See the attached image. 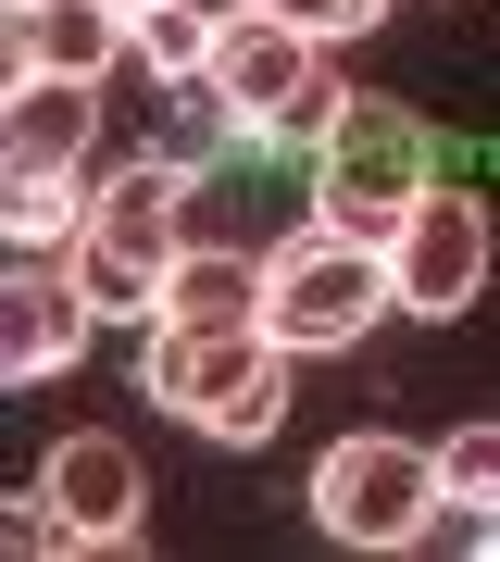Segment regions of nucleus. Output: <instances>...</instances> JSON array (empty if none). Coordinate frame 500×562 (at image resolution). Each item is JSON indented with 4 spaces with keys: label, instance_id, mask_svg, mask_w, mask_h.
<instances>
[{
    "label": "nucleus",
    "instance_id": "1",
    "mask_svg": "<svg viewBox=\"0 0 500 562\" xmlns=\"http://www.w3.org/2000/svg\"><path fill=\"white\" fill-rule=\"evenodd\" d=\"M176 250H188V162H125L76 225V288L100 313H163Z\"/></svg>",
    "mask_w": 500,
    "mask_h": 562
},
{
    "label": "nucleus",
    "instance_id": "2",
    "mask_svg": "<svg viewBox=\"0 0 500 562\" xmlns=\"http://www.w3.org/2000/svg\"><path fill=\"white\" fill-rule=\"evenodd\" d=\"M376 313H400V288H388V250H376V238L300 225L288 250H263V338H288V350H351Z\"/></svg>",
    "mask_w": 500,
    "mask_h": 562
},
{
    "label": "nucleus",
    "instance_id": "3",
    "mask_svg": "<svg viewBox=\"0 0 500 562\" xmlns=\"http://www.w3.org/2000/svg\"><path fill=\"white\" fill-rule=\"evenodd\" d=\"M288 338H263V325H225V338H176V325H163L151 338V401H176L200 438H276L288 425Z\"/></svg>",
    "mask_w": 500,
    "mask_h": 562
},
{
    "label": "nucleus",
    "instance_id": "4",
    "mask_svg": "<svg viewBox=\"0 0 500 562\" xmlns=\"http://www.w3.org/2000/svg\"><path fill=\"white\" fill-rule=\"evenodd\" d=\"M438 188V150H425V125L400 101H351L325 125V188H313V225H338V238H400L413 201Z\"/></svg>",
    "mask_w": 500,
    "mask_h": 562
},
{
    "label": "nucleus",
    "instance_id": "5",
    "mask_svg": "<svg viewBox=\"0 0 500 562\" xmlns=\"http://www.w3.org/2000/svg\"><path fill=\"white\" fill-rule=\"evenodd\" d=\"M325 38H300V25H276V13H225V38H213V101L238 113V125H263V138H325V125H338L351 101L338 88H325V63H313Z\"/></svg>",
    "mask_w": 500,
    "mask_h": 562
},
{
    "label": "nucleus",
    "instance_id": "6",
    "mask_svg": "<svg viewBox=\"0 0 500 562\" xmlns=\"http://www.w3.org/2000/svg\"><path fill=\"white\" fill-rule=\"evenodd\" d=\"M438 450H413V438H338L313 462V525L325 538H351V550H413L425 525H438Z\"/></svg>",
    "mask_w": 500,
    "mask_h": 562
},
{
    "label": "nucleus",
    "instance_id": "7",
    "mask_svg": "<svg viewBox=\"0 0 500 562\" xmlns=\"http://www.w3.org/2000/svg\"><path fill=\"white\" fill-rule=\"evenodd\" d=\"M388 288H400V313L451 325V313L488 288V201H463V188H425L413 225L388 238Z\"/></svg>",
    "mask_w": 500,
    "mask_h": 562
},
{
    "label": "nucleus",
    "instance_id": "8",
    "mask_svg": "<svg viewBox=\"0 0 500 562\" xmlns=\"http://www.w3.org/2000/svg\"><path fill=\"white\" fill-rule=\"evenodd\" d=\"M38 501L63 525V550H125L151 487H138V450H125V438L76 425V438H51V462H38Z\"/></svg>",
    "mask_w": 500,
    "mask_h": 562
},
{
    "label": "nucleus",
    "instance_id": "9",
    "mask_svg": "<svg viewBox=\"0 0 500 562\" xmlns=\"http://www.w3.org/2000/svg\"><path fill=\"white\" fill-rule=\"evenodd\" d=\"M88 325H100V301L76 288V262H38V250H25L13 288H0V375H13V387L63 375V362L88 350Z\"/></svg>",
    "mask_w": 500,
    "mask_h": 562
},
{
    "label": "nucleus",
    "instance_id": "10",
    "mask_svg": "<svg viewBox=\"0 0 500 562\" xmlns=\"http://www.w3.org/2000/svg\"><path fill=\"white\" fill-rule=\"evenodd\" d=\"M88 76H13V101H0V176H76L88 162Z\"/></svg>",
    "mask_w": 500,
    "mask_h": 562
},
{
    "label": "nucleus",
    "instance_id": "11",
    "mask_svg": "<svg viewBox=\"0 0 500 562\" xmlns=\"http://www.w3.org/2000/svg\"><path fill=\"white\" fill-rule=\"evenodd\" d=\"M13 50H25V76H88L100 88V63L138 50V25L113 0H13Z\"/></svg>",
    "mask_w": 500,
    "mask_h": 562
},
{
    "label": "nucleus",
    "instance_id": "12",
    "mask_svg": "<svg viewBox=\"0 0 500 562\" xmlns=\"http://www.w3.org/2000/svg\"><path fill=\"white\" fill-rule=\"evenodd\" d=\"M176 338H225V325H263V262L251 250H176V276H163V313Z\"/></svg>",
    "mask_w": 500,
    "mask_h": 562
},
{
    "label": "nucleus",
    "instance_id": "13",
    "mask_svg": "<svg viewBox=\"0 0 500 562\" xmlns=\"http://www.w3.org/2000/svg\"><path fill=\"white\" fill-rule=\"evenodd\" d=\"M125 25H138V63H151V76H213L225 13H200V0H151V13H125Z\"/></svg>",
    "mask_w": 500,
    "mask_h": 562
},
{
    "label": "nucleus",
    "instance_id": "14",
    "mask_svg": "<svg viewBox=\"0 0 500 562\" xmlns=\"http://www.w3.org/2000/svg\"><path fill=\"white\" fill-rule=\"evenodd\" d=\"M438 487H451L463 513H476V538L500 550V425H463V438L438 450Z\"/></svg>",
    "mask_w": 500,
    "mask_h": 562
},
{
    "label": "nucleus",
    "instance_id": "15",
    "mask_svg": "<svg viewBox=\"0 0 500 562\" xmlns=\"http://www.w3.org/2000/svg\"><path fill=\"white\" fill-rule=\"evenodd\" d=\"M0 225H13V250H38V238H63V225H88V213H76V176H0Z\"/></svg>",
    "mask_w": 500,
    "mask_h": 562
},
{
    "label": "nucleus",
    "instance_id": "16",
    "mask_svg": "<svg viewBox=\"0 0 500 562\" xmlns=\"http://www.w3.org/2000/svg\"><path fill=\"white\" fill-rule=\"evenodd\" d=\"M251 13H276V25H300V38H351V25H376L388 0H251Z\"/></svg>",
    "mask_w": 500,
    "mask_h": 562
},
{
    "label": "nucleus",
    "instance_id": "17",
    "mask_svg": "<svg viewBox=\"0 0 500 562\" xmlns=\"http://www.w3.org/2000/svg\"><path fill=\"white\" fill-rule=\"evenodd\" d=\"M113 13H151V0H113Z\"/></svg>",
    "mask_w": 500,
    "mask_h": 562
}]
</instances>
